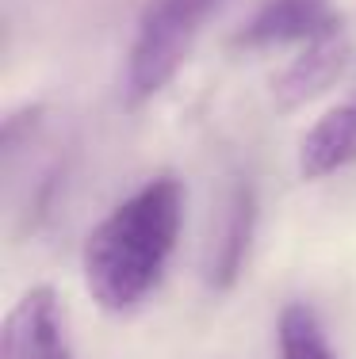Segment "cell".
<instances>
[{
    "instance_id": "4",
    "label": "cell",
    "mask_w": 356,
    "mask_h": 359,
    "mask_svg": "<svg viewBox=\"0 0 356 359\" xmlns=\"http://www.w3.org/2000/svg\"><path fill=\"white\" fill-rule=\"evenodd\" d=\"M0 359H77L54 287L39 283L15 298L0 329Z\"/></svg>"
},
{
    "instance_id": "3",
    "label": "cell",
    "mask_w": 356,
    "mask_h": 359,
    "mask_svg": "<svg viewBox=\"0 0 356 359\" xmlns=\"http://www.w3.org/2000/svg\"><path fill=\"white\" fill-rule=\"evenodd\" d=\"M257 229V191L245 180H230L211 218L207 241H203V283L211 290H230L245 268V256Z\"/></svg>"
},
{
    "instance_id": "8",
    "label": "cell",
    "mask_w": 356,
    "mask_h": 359,
    "mask_svg": "<svg viewBox=\"0 0 356 359\" xmlns=\"http://www.w3.org/2000/svg\"><path fill=\"white\" fill-rule=\"evenodd\" d=\"M276 340H279V359H337L318 313L303 302L284 306L276 325Z\"/></svg>"
},
{
    "instance_id": "7",
    "label": "cell",
    "mask_w": 356,
    "mask_h": 359,
    "mask_svg": "<svg viewBox=\"0 0 356 359\" xmlns=\"http://www.w3.org/2000/svg\"><path fill=\"white\" fill-rule=\"evenodd\" d=\"M356 165V92L345 104L329 107L299 142L303 180H326Z\"/></svg>"
},
{
    "instance_id": "6",
    "label": "cell",
    "mask_w": 356,
    "mask_h": 359,
    "mask_svg": "<svg viewBox=\"0 0 356 359\" xmlns=\"http://www.w3.org/2000/svg\"><path fill=\"white\" fill-rule=\"evenodd\" d=\"M341 15L329 0H268L237 35L242 46H284V42H310L329 31Z\"/></svg>"
},
{
    "instance_id": "5",
    "label": "cell",
    "mask_w": 356,
    "mask_h": 359,
    "mask_svg": "<svg viewBox=\"0 0 356 359\" xmlns=\"http://www.w3.org/2000/svg\"><path fill=\"white\" fill-rule=\"evenodd\" d=\"M349 57H352L349 31H345L341 20H337L329 31H322V35H315L310 42H303V50L291 57V65L276 76V84H272L276 107L279 111H295V107L310 104V100H318L322 92L345 73Z\"/></svg>"
},
{
    "instance_id": "2",
    "label": "cell",
    "mask_w": 356,
    "mask_h": 359,
    "mask_svg": "<svg viewBox=\"0 0 356 359\" xmlns=\"http://www.w3.org/2000/svg\"><path fill=\"white\" fill-rule=\"evenodd\" d=\"M223 0H150L126 54V100L134 107L161 96L184 69L196 39Z\"/></svg>"
},
{
    "instance_id": "1",
    "label": "cell",
    "mask_w": 356,
    "mask_h": 359,
    "mask_svg": "<svg viewBox=\"0 0 356 359\" xmlns=\"http://www.w3.org/2000/svg\"><path fill=\"white\" fill-rule=\"evenodd\" d=\"M184 184L161 172L126 195L84 237L81 268L92 302L107 313H131L165 279L184 229Z\"/></svg>"
}]
</instances>
